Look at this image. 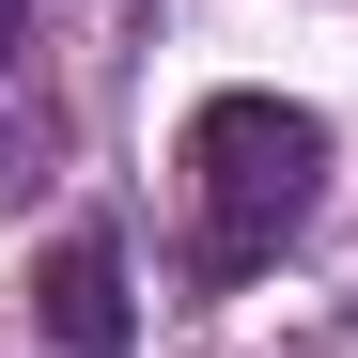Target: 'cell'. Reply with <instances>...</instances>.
I'll return each mask as SVG.
<instances>
[{"instance_id":"6da1fadb","label":"cell","mask_w":358,"mask_h":358,"mask_svg":"<svg viewBox=\"0 0 358 358\" xmlns=\"http://www.w3.org/2000/svg\"><path fill=\"white\" fill-rule=\"evenodd\" d=\"M171 171H187V265L203 280H265L327 203V125L296 94H203Z\"/></svg>"},{"instance_id":"7a4b0ae2","label":"cell","mask_w":358,"mask_h":358,"mask_svg":"<svg viewBox=\"0 0 358 358\" xmlns=\"http://www.w3.org/2000/svg\"><path fill=\"white\" fill-rule=\"evenodd\" d=\"M31 312H47L63 358H125V343H141V312H125V250H109V234H63V250L31 265Z\"/></svg>"},{"instance_id":"3957f363","label":"cell","mask_w":358,"mask_h":358,"mask_svg":"<svg viewBox=\"0 0 358 358\" xmlns=\"http://www.w3.org/2000/svg\"><path fill=\"white\" fill-rule=\"evenodd\" d=\"M16 16H31V0H0V31H16Z\"/></svg>"}]
</instances>
